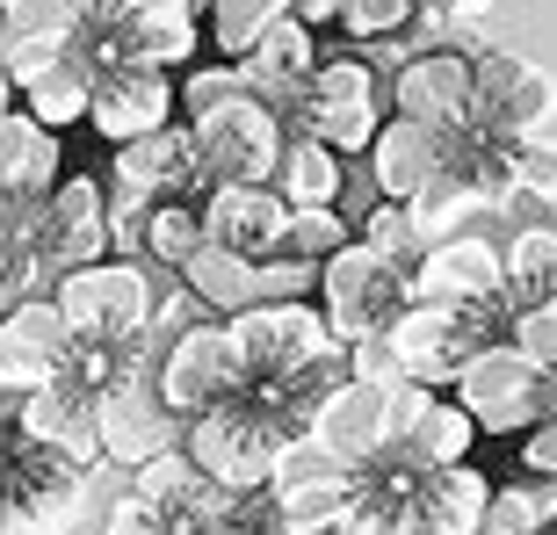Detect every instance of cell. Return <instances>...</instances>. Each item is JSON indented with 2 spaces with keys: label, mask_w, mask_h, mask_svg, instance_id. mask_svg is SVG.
Returning a JSON list of instances; mask_svg holds the SVG:
<instances>
[{
  "label": "cell",
  "mask_w": 557,
  "mask_h": 535,
  "mask_svg": "<svg viewBox=\"0 0 557 535\" xmlns=\"http://www.w3.org/2000/svg\"><path fill=\"white\" fill-rule=\"evenodd\" d=\"M51 297H59L73 340H131V333L152 326V304H160L138 253H102V261L65 268L51 283Z\"/></svg>",
  "instance_id": "6da1fadb"
},
{
  "label": "cell",
  "mask_w": 557,
  "mask_h": 535,
  "mask_svg": "<svg viewBox=\"0 0 557 535\" xmlns=\"http://www.w3.org/2000/svg\"><path fill=\"white\" fill-rule=\"evenodd\" d=\"M232 326H239V348H247V391L253 384L305 376V370H319V362H348V340L333 333L326 304H311V297L247 304V311H232Z\"/></svg>",
  "instance_id": "7a4b0ae2"
},
{
  "label": "cell",
  "mask_w": 557,
  "mask_h": 535,
  "mask_svg": "<svg viewBox=\"0 0 557 535\" xmlns=\"http://www.w3.org/2000/svg\"><path fill=\"white\" fill-rule=\"evenodd\" d=\"M406 297H413V268H398L376 239H348V247L319 268V304H326L333 333H341L348 348L370 340V333H392Z\"/></svg>",
  "instance_id": "3957f363"
},
{
  "label": "cell",
  "mask_w": 557,
  "mask_h": 535,
  "mask_svg": "<svg viewBox=\"0 0 557 535\" xmlns=\"http://www.w3.org/2000/svg\"><path fill=\"white\" fill-rule=\"evenodd\" d=\"M283 441H289L283 420H275L261 398H247V391L188 420V456H196L218 485H232V493H269Z\"/></svg>",
  "instance_id": "277c9868"
},
{
  "label": "cell",
  "mask_w": 557,
  "mask_h": 535,
  "mask_svg": "<svg viewBox=\"0 0 557 535\" xmlns=\"http://www.w3.org/2000/svg\"><path fill=\"white\" fill-rule=\"evenodd\" d=\"M493 333H507V311H471V304L406 297V311L392 319V348H398V370H406V376L449 391L456 376H463V362H471Z\"/></svg>",
  "instance_id": "5b68a950"
},
{
  "label": "cell",
  "mask_w": 557,
  "mask_h": 535,
  "mask_svg": "<svg viewBox=\"0 0 557 535\" xmlns=\"http://www.w3.org/2000/svg\"><path fill=\"white\" fill-rule=\"evenodd\" d=\"M196 124V145H203V174L210 182H275L289 145V116L269 102V95H232V102L188 116Z\"/></svg>",
  "instance_id": "8992f818"
},
{
  "label": "cell",
  "mask_w": 557,
  "mask_h": 535,
  "mask_svg": "<svg viewBox=\"0 0 557 535\" xmlns=\"http://www.w3.org/2000/svg\"><path fill=\"white\" fill-rule=\"evenodd\" d=\"M160 391H166V406L188 412V420L247 391V348H239V326H232L225 311H210V319H196V326H182L166 340Z\"/></svg>",
  "instance_id": "52a82bcc"
},
{
  "label": "cell",
  "mask_w": 557,
  "mask_h": 535,
  "mask_svg": "<svg viewBox=\"0 0 557 535\" xmlns=\"http://www.w3.org/2000/svg\"><path fill=\"white\" fill-rule=\"evenodd\" d=\"M543 384H550V370H543L536 354L521 348L515 333H493V340L463 362V376H456L449 391L478 412L485 434H521L529 420H543Z\"/></svg>",
  "instance_id": "ba28073f"
},
{
  "label": "cell",
  "mask_w": 557,
  "mask_h": 535,
  "mask_svg": "<svg viewBox=\"0 0 557 535\" xmlns=\"http://www.w3.org/2000/svg\"><path fill=\"white\" fill-rule=\"evenodd\" d=\"M355 485H362V471H355L348 456H333L319 434H289L283 456H275V514H283V535H333V514L355 499Z\"/></svg>",
  "instance_id": "9c48e42d"
},
{
  "label": "cell",
  "mask_w": 557,
  "mask_h": 535,
  "mask_svg": "<svg viewBox=\"0 0 557 535\" xmlns=\"http://www.w3.org/2000/svg\"><path fill=\"white\" fill-rule=\"evenodd\" d=\"M289 124L319 130V138H333L341 152H370L376 130H384V87H376V65L370 59H319V73H311L305 102L283 109Z\"/></svg>",
  "instance_id": "30bf717a"
},
{
  "label": "cell",
  "mask_w": 557,
  "mask_h": 535,
  "mask_svg": "<svg viewBox=\"0 0 557 535\" xmlns=\"http://www.w3.org/2000/svg\"><path fill=\"white\" fill-rule=\"evenodd\" d=\"M95 420H102L109 463H124V471H138V463H152L160 449H182L188 441V412L166 406L152 370H124L116 384H102V391H95Z\"/></svg>",
  "instance_id": "8fae6325"
},
{
  "label": "cell",
  "mask_w": 557,
  "mask_h": 535,
  "mask_svg": "<svg viewBox=\"0 0 557 535\" xmlns=\"http://www.w3.org/2000/svg\"><path fill=\"white\" fill-rule=\"evenodd\" d=\"M471 116L499 138H529V130H550L557 116V73L536 59H515V51H478V102Z\"/></svg>",
  "instance_id": "7c38bea8"
},
{
  "label": "cell",
  "mask_w": 557,
  "mask_h": 535,
  "mask_svg": "<svg viewBox=\"0 0 557 535\" xmlns=\"http://www.w3.org/2000/svg\"><path fill=\"white\" fill-rule=\"evenodd\" d=\"M174 109H182L174 65L116 59V65H102V80H95V109H87V124L102 130L109 145H124V138H145V130L174 124Z\"/></svg>",
  "instance_id": "4fadbf2b"
},
{
  "label": "cell",
  "mask_w": 557,
  "mask_h": 535,
  "mask_svg": "<svg viewBox=\"0 0 557 535\" xmlns=\"http://www.w3.org/2000/svg\"><path fill=\"white\" fill-rule=\"evenodd\" d=\"M413 297L434 304H471V311H507V253L478 232H449L434 239L413 268Z\"/></svg>",
  "instance_id": "5bb4252c"
},
{
  "label": "cell",
  "mask_w": 557,
  "mask_h": 535,
  "mask_svg": "<svg viewBox=\"0 0 557 535\" xmlns=\"http://www.w3.org/2000/svg\"><path fill=\"white\" fill-rule=\"evenodd\" d=\"M65 362H73V326L51 289L22 297L15 311H0V384L8 391H37V384H59Z\"/></svg>",
  "instance_id": "9a60e30c"
},
{
  "label": "cell",
  "mask_w": 557,
  "mask_h": 535,
  "mask_svg": "<svg viewBox=\"0 0 557 535\" xmlns=\"http://www.w3.org/2000/svg\"><path fill=\"white\" fill-rule=\"evenodd\" d=\"M392 102H398V116L456 130L478 102V51H463V43H428V51H413V59L392 73Z\"/></svg>",
  "instance_id": "2e32d148"
},
{
  "label": "cell",
  "mask_w": 557,
  "mask_h": 535,
  "mask_svg": "<svg viewBox=\"0 0 557 535\" xmlns=\"http://www.w3.org/2000/svg\"><path fill=\"white\" fill-rule=\"evenodd\" d=\"M311 434H319L333 456H348L355 471L376 463V456L392 449V384H384V376H355L348 370L326 398H319Z\"/></svg>",
  "instance_id": "e0dca14e"
},
{
  "label": "cell",
  "mask_w": 557,
  "mask_h": 535,
  "mask_svg": "<svg viewBox=\"0 0 557 535\" xmlns=\"http://www.w3.org/2000/svg\"><path fill=\"white\" fill-rule=\"evenodd\" d=\"M22 427L37 434L44 449H59L65 463H81V471H102L109 449H102V420H95V391L59 376V384H37V391H22Z\"/></svg>",
  "instance_id": "ac0fdd59"
},
{
  "label": "cell",
  "mask_w": 557,
  "mask_h": 535,
  "mask_svg": "<svg viewBox=\"0 0 557 535\" xmlns=\"http://www.w3.org/2000/svg\"><path fill=\"white\" fill-rule=\"evenodd\" d=\"M370 174H376V196H428L442 174H449V130L442 124H420V116H392L370 145Z\"/></svg>",
  "instance_id": "d6986e66"
},
{
  "label": "cell",
  "mask_w": 557,
  "mask_h": 535,
  "mask_svg": "<svg viewBox=\"0 0 557 535\" xmlns=\"http://www.w3.org/2000/svg\"><path fill=\"white\" fill-rule=\"evenodd\" d=\"M116 182H138L145 196H196V188H210L196 124L182 116V124H160L145 138H124L116 145Z\"/></svg>",
  "instance_id": "ffe728a7"
},
{
  "label": "cell",
  "mask_w": 557,
  "mask_h": 535,
  "mask_svg": "<svg viewBox=\"0 0 557 535\" xmlns=\"http://www.w3.org/2000/svg\"><path fill=\"white\" fill-rule=\"evenodd\" d=\"M203 217H210V239H225L239 253H275L283 247V225H289V196L275 182H210L203 188Z\"/></svg>",
  "instance_id": "44dd1931"
},
{
  "label": "cell",
  "mask_w": 557,
  "mask_h": 535,
  "mask_svg": "<svg viewBox=\"0 0 557 535\" xmlns=\"http://www.w3.org/2000/svg\"><path fill=\"white\" fill-rule=\"evenodd\" d=\"M102 253H116V232H109V188L95 182V174H65V182L51 188V247H44V261L65 275V268L102 261Z\"/></svg>",
  "instance_id": "7402d4cb"
},
{
  "label": "cell",
  "mask_w": 557,
  "mask_h": 535,
  "mask_svg": "<svg viewBox=\"0 0 557 535\" xmlns=\"http://www.w3.org/2000/svg\"><path fill=\"white\" fill-rule=\"evenodd\" d=\"M65 182V145L59 124L37 109H0V203L8 196H51Z\"/></svg>",
  "instance_id": "603a6c76"
},
{
  "label": "cell",
  "mask_w": 557,
  "mask_h": 535,
  "mask_svg": "<svg viewBox=\"0 0 557 535\" xmlns=\"http://www.w3.org/2000/svg\"><path fill=\"white\" fill-rule=\"evenodd\" d=\"M239 65H247L253 95H269L275 109H297V102H305V87H311V73H319V29L289 8V15L275 22V29L253 43Z\"/></svg>",
  "instance_id": "cb8c5ba5"
},
{
  "label": "cell",
  "mask_w": 557,
  "mask_h": 535,
  "mask_svg": "<svg viewBox=\"0 0 557 535\" xmlns=\"http://www.w3.org/2000/svg\"><path fill=\"white\" fill-rule=\"evenodd\" d=\"M485 507H493V485L463 463H434L413 485V535H478L485 528Z\"/></svg>",
  "instance_id": "d4e9b609"
},
{
  "label": "cell",
  "mask_w": 557,
  "mask_h": 535,
  "mask_svg": "<svg viewBox=\"0 0 557 535\" xmlns=\"http://www.w3.org/2000/svg\"><path fill=\"white\" fill-rule=\"evenodd\" d=\"M348 152L319 130L289 124V145H283V166H275V188H283L289 203H341V188H348Z\"/></svg>",
  "instance_id": "484cf974"
},
{
  "label": "cell",
  "mask_w": 557,
  "mask_h": 535,
  "mask_svg": "<svg viewBox=\"0 0 557 535\" xmlns=\"http://www.w3.org/2000/svg\"><path fill=\"white\" fill-rule=\"evenodd\" d=\"M95 80H102V65L87 59L81 43H65L59 59L22 87V109H37L44 124H59V130L65 124H87V109H95Z\"/></svg>",
  "instance_id": "4316f807"
},
{
  "label": "cell",
  "mask_w": 557,
  "mask_h": 535,
  "mask_svg": "<svg viewBox=\"0 0 557 535\" xmlns=\"http://www.w3.org/2000/svg\"><path fill=\"white\" fill-rule=\"evenodd\" d=\"M182 283L188 289H203L210 297V311H247V304H261V261L253 253H239V247H225V239H203V247L182 261Z\"/></svg>",
  "instance_id": "83f0119b"
},
{
  "label": "cell",
  "mask_w": 557,
  "mask_h": 535,
  "mask_svg": "<svg viewBox=\"0 0 557 535\" xmlns=\"http://www.w3.org/2000/svg\"><path fill=\"white\" fill-rule=\"evenodd\" d=\"M478 434H485V427H478V412L449 391V398H434V406L420 412V427L398 441V456H406V463H420V471H434V463H463Z\"/></svg>",
  "instance_id": "f1b7e54d"
},
{
  "label": "cell",
  "mask_w": 557,
  "mask_h": 535,
  "mask_svg": "<svg viewBox=\"0 0 557 535\" xmlns=\"http://www.w3.org/2000/svg\"><path fill=\"white\" fill-rule=\"evenodd\" d=\"M210 239V217H203V203H196V196H160V203H152V217H145V261L152 268H166V275H182V261L196 247H203Z\"/></svg>",
  "instance_id": "f546056e"
},
{
  "label": "cell",
  "mask_w": 557,
  "mask_h": 535,
  "mask_svg": "<svg viewBox=\"0 0 557 535\" xmlns=\"http://www.w3.org/2000/svg\"><path fill=\"white\" fill-rule=\"evenodd\" d=\"M543 297H557V225H521L507 239V319Z\"/></svg>",
  "instance_id": "4dcf8cb0"
},
{
  "label": "cell",
  "mask_w": 557,
  "mask_h": 535,
  "mask_svg": "<svg viewBox=\"0 0 557 535\" xmlns=\"http://www.w3.org/2000/svg\"><path fill=\"white\" fill-rule=\"evenodd\" d=\"M283 15H289V0H210V8H203L210 43H218L225 59H247V51L269 37Z\"/></svg>",
  "instance_id": "1f68e13d"
},
{
  "label": "cell",
  "mask_w": 557,
  "mask_h": 535,
  "mask_svg": "<svg viewBox=\"0 0 557 535\" xmlns=\"http://www.w3.org/2000/svg\"><path fill=\"white\" fill-rule=\"evenodd\" d=\"M362 239H376L398 268H420V253L434 247V225L420 217V203H406V196H376V210L362 217Z\"/></svg>",
  "instance_id": "d6a6232c"
},
{
  "label": "cell",
  "mask_w": 557,
  "mask_h": 535,
  "mask_svg": "<svg viewBox=\"0 0 557 535\" xmlns=\"http://www.w3.org/2000/svg\"><path fill=\"white\" fill-rule=\"evenodd\" d=\"M348 239L355 232H348V217H341V203H289V225H283V247L275 253H305V261L326 268Z\"/></svg>",
  "instance_id": "836d02e7"
},
{
  "label": "cell",
  "mask_w": 557,
  "mask_h": 535,
  "mask_svg": "<svg viewBox=\"0 0 557 535\" xmlns=\"http://www.w3.org/2000/svg\"><path fill=\"white\" fill-rule=\"evenodd\" d=\"M550 528V477H521V485H493V507H485V535H536Z\"/></svg>",
  "instance_id": "e575fe53"
},
{
  "label": "cell",
  "mask_w": 557,
  "mask_h": 535,
  "mask_svg": "<svg viewBox=\"0 0 557 535\" xmlns=\"http://www.w3.org/2000/svg\"><path fill=\"white\" fill-rule=\"evenodd\" d=\"M59 283V268L44 261L37 247H22V239H8L0 232V311H15L22 297H37V289Z\"/></svg>",
  "instance_id": "d590c367"
},
{
  "label": "cell",
  "mask_w": 557,
  "mask_h": 535,
  "mask_svg": "<svg viewBox=\"0 0 557 535\" xmlns=\"http://www.w3.org/2000/svg\"><path fill=\"white\" fill-rule=\"evenodd\" d=\"M0 15L15 22V29H37V37L73 43V37H81V22L95 15V0H0Z\"/></svg>",
  "instance_id": "8d00e7d4"
},
{
  "label": "cell",
  "mask_w": 557,
  "mask_h": 535,
  "mask_svg": "<svg viewBox=\"0 0 557 535\" xmlns=\"http://www.w3.org/2000/svg\"><path fill=\"white\" fill-rule=\"evenodd\" d=\"M247 95V65L218 59V65H182V116H203V109Z\"/></svg>",
  "instance_id": "74e56055"
},
{
  "label": "cell",
  "mask_w": 557,
  "mask_h": 535,
  "mask_svg": "<svg viewBox=\"0 0 557 535\" xmlns=\"http://www.w3.org/2000/svg\"><path fill=\"white\" fill-rule=\"evenodd\" d=\"M507 152H515V182H521V196H529L536 210L557 203V138L529 130V138H515Z\"/></svg>",
  "instance_id": "f35d334b"
},
{
  "label": "cell",
  "mask_w": 557,
  "mask_h": 535,
  "mask_svg": "<svg viewBox=\"0 0 557 535\" xmlns=\"http://www.w3.org/2000/svg\"><path fill=\"white\" fill-rule=\"evenodd\" d=\"M420 0H341V29H348L355 43H370V37H392V29H406L413 22Z\"/></svg>",
  "instance_id": "ab89813d"
},
{
  "label": "cell",
  "mask_w": 557,
  "mask_h": 535,
  "mask_svg": "<svg viewBox=\"0 0 557 535\" xmlns=\"http://www.w3.org/2000/svg\"><path fill=\"white\" fill-rule=\"evenodd\" d=\"M507 333H515L521 348H529L543 370L557 376V297H543V304H521L515 319H507Z\"/></svg>",
  "instance_id": "60d3db41"
},
{
  "label": "cell",
  "mask_w": 557,
  "mask_h": 535,
  "mask_svg": "<svg viewBox=\"0 0 557 535\" xmlns=\"http://www.w3.org/2000/svg\"><path fill=\"white\" fill-rule=\"evenodd\" d=\"M102 528L109 535H174V528H166V514H160V499H145L138 485H124V493L109 499Z\"/></svg>",
  "instance_id": "b9f144b4"
},
{
  "label": "cell",
  "mask_w": 557,
  "mask_h": 535,
  "mask_svg": "<svg viewBox=\"0 0 557 535\" xmlns=\"http://www.w3.org/2000/svg\"><path fill=\"white\" fill-rule=\"evenodd\" d=\"M297 15L311 22V29H326V22H341V0H289Z\"/></svg>",
  "instance_id": "7bdbcfd3"
},
{
  "label": "cell",
  "mask_w": 557,
  "mask_h": 535,
  "mask_svg": "<svg viewBox=\"0 0 557 535\" xmlns=\"http://www.w3.org/2000/svg\"><path fill=\"white\" fill-rule=\"evenodd\" d=\"M15 95H22V87L8 80V65H0V109H15Z\"/></svg>",
  "instance_id": "ee69618b"
},
{
  "label": "cell",
  "mask_w": 557,
  "mask_h": 535,
  "mask_svg": "<svg viewBox=\"0 0 557 535\" xmlns=\"http://www.w3.org/2000/svg\"><path fill=\"white\" fill-rule=\"evenodd\" d=\"M0 210H8V203H0Z\"/></svg>",
  "instance_id": "f6af8a7d"
}]
</instances>
